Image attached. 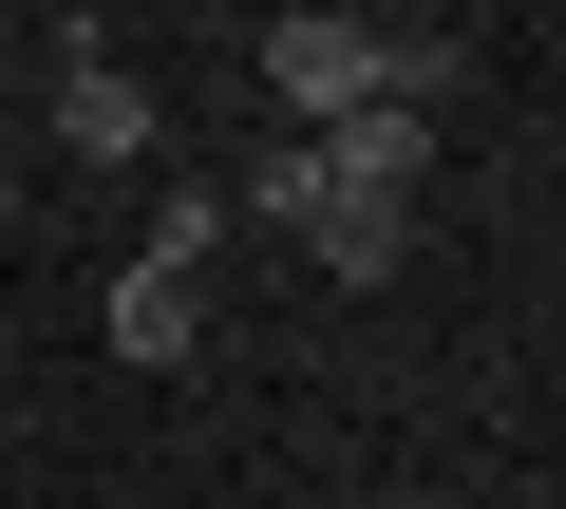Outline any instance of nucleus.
I'll use <instances>...</instances> for the list:
<instances>
[{"mask_svg":"<svg viewBox=\"0 0 566 509\" xmlns=\"http://www.w3.org/2000/svg\"><path fill=\"white\" fill-rule=\"evenodd\" d=\"M264 95H283V132H340V114H378V95H453V39H397V20H340V0H303V20H264Z\"/></svg>","mask_w":566,"mask_h":509,"instance_id":"f257e3e1","label":"nucleus"},{"mask_svg":"<svg viewBox=\"0 0 566 509\" xmlns=\"http://www.w3.org/2000/svg\"><path fill=\"white\" fill-rule=\"evenodd\" d=\"M245 208H264L283 245H303V265H322L340 303H378V284L416 265V208H378V189H340V170H322L303 132H283V151H245Z\"/></svg>","mask_w":566,"mask_h":509,"instance_id":"f03ea898","label":"nucleus"},{"mask_svg":"<svg viewBox=\"0 0 566 509\" xmlns=\"http://www.w3.org/2000/svg\"><path fill=\"white\" fill-rule=\"evenodd\" d=\"M114 359H133V378L208 359V265H151V245H133V284H114Z\"/></svg>","mask_w":566,"mask_h":509,"instance_id":"20e7f679","label":"nucleus"},{"mask_svg":"<svg viewBox=\"0 0 566 509\" xmlns=\"http://www.w3.org/2000/svg\"><path fill=\"white\" fill-rule=\"evenodd\" d=\"M57 151H95V170H151V151H170L151 76H133L114 39H76V76H57Z\"/></svg>","mask_w":566,"mask_h":509,"instance_id":"7ed1b4c3","label":"nucleus"}]
</instances>
